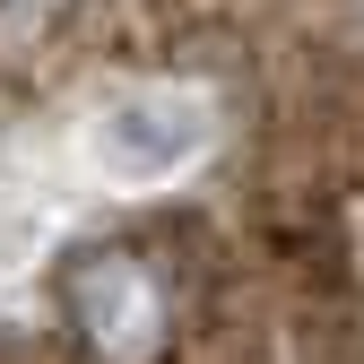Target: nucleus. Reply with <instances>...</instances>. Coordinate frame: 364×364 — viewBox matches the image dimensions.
Wrapping results in <instances>:
<instances>
[{
	"label": "nucleus",
	"instance_id": "f257e3e1",
	"mask_svg": "<svg viewBox=\"0 0 364 364\" xmlns=\"http://www.w3.org/2000/svg\"><path fill=\"white\" fill-rule=\"evenodd\" d=\"M173 295H182L173 260L156 243H130V235L87 243L61 269V312L78 321V338L96 355H156L173 338Z\"/></svg>",
	"mask_w": 364,
	"mask_h": 364
}]
</instances>
